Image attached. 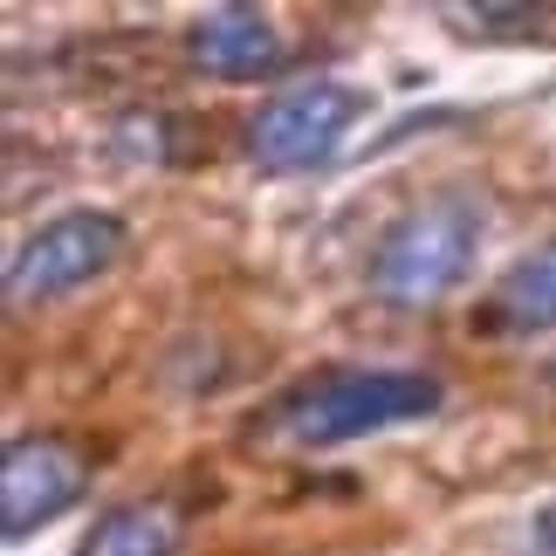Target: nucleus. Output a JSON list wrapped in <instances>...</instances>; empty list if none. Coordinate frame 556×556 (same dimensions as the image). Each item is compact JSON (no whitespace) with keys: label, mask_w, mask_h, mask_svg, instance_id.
Here are the masks:
<instances>
[{"label":"nucleus","mask_w":556,"mask_h":556,"mask_svg":"<svg viewBox=\"0 0 556 556\" xmlns=\"http://www.w3.org/2000/svg\"><path fill=\"white\" fill-rule=\"evenodd\" d=\"M83 495H90V460H83L76 440L21 433L8 454H0V529H8V536L49 529L55 516H70Z\"/></svg>","instance_id":"obj_5"},{"label":"nucleus","mask_w":556,"mask_h":556,"mask_svg":"<svg viewBox=\"0 0 556 556\" xmlns=\"http://www.w3.org/2000/svg\"><path fill=\"white\" fill-rule=\"evenodd\" d=\"M179 543H186V516L173 502H124L83 536L76 556H179Z\"/></svg>","instance_id":"obj_8"},{"label":"nucleus","mask_w":556,"mask_h":556,"mask_svg":"<svg viewBox=\"0 0 556 556\" xmlns=\"http://www.w3.org/2000/svg\"><path fill=\"white\" fill-rule=\"evenodd\" d=\"M488 324L495 330H556V241L529 248L516 268L495 282V295H488Z\"/></svg>","instance_id":"obj_7"},{"label":"nucleus","mask_w":556,"mask_h":556,"mask_svg":"<svg viewBox=\"0 0 556 556\" xmlns=\"http://www.w3.org/2000/svg\"><path fill=\"white\" fill-rule=\"evenodd\" d=\"M186 49H192V62H200L206 76L248 83V76H268L275 62H282V28H275L268 14H254V8H213V14L192 21Z\"/></svg>","instance_id":"obj_6"},{"label":"nucleus","mask_w":556,"mask_h":556,"mask_svg":"<svg viewBox=\"0 0 556 556\" xmlns=\"http://www.w3.org/2000/svg\"><path fill=\"white\" fill-rule=\"evenodd\" d=\"M516 556H556V502L529 516V536H522V549H516Z\"/></svg>","instance_id":"obj_11"},{"label":"nucleus","mask_w":556,"mask_h":556,"mask_svg":"<svg viewBox=\"0 0 556 556\" xmlns=\"http://www.w3.org/2000/svg\"><path fill=\"white\" fill-rule=\"evenodd\" d=\"M124 254V220L103 206H70L55 220H41L28 241L14 248L8 262V303L28 309V303H49V295H70L83 282H97Z\"/></svg>","instance_id":"obj_4"},{"label":"nucleus","mask_w":556,"mask_h":556,"mask_svg":"<svg viewBox=\"0 0 556 556\" xmlns=\"http://www.w3.org/2000/svg\"><path fill=\"white\" fill-rule=\"evenodd\" d=\"M481 227H488V206L475 200V192H460V186L405 206L399 220L378 233V248H371L378 303L433 309L440 295H454L467 282V268H475V254H481Z\"/></svg>","instance_id":"obj_1"},{"label":"nucleus","mask_w":556,"mask_h":556,"mask_svg":"<svg viewBox=\"0 0 556 556\" xmlns=\"http://www.w3.org/2000/svg\"><path fill=\"white\" fill-rule=\"evenodd\" d=\"M440 399L446 392L433 371H330L275 405V433L289 446H344L384 426L433 419Z\"/></svg>","instance_id":"obj_2"},{"label":"nucleus","mask_w":556,"mask_h":556,"mask_svg":"<svg viewBox=\"0 0 556 556\" xmlns=\"http://www.w3.org/2000/svg\"><path fill=\"white\" fill-rule=\"evenodd\" d=\"M549 378H556V365H549Z\"/></svg>","instance_id":"obj_12"},{"label":"nucleus","mask_w":556,"mask_h":556,"mask_svg":"<svg viewBox=\"0 0 556 556\" xmlns=\"http://www.w3.org/2000/svg\"><path fill=\"white\" fill-rule=\"evenodd\" d=\"M460 35H502V41H529L543 35V8H467L454 14Z\"/></svg>","instance_id":"obj_10"},{"label":"nucleus","mask_w":556,"mask_h":556,"mask_svg":"<svg viewBox=\"0 0 556 556\" xmlns=\"http://www.w3.org/2000/svg\"><path fill=\"white\" fill-rule=\"evenodd\" d=\"M173 131H179V124L165 117V111H124L111 138H117V152L131 159V165H165V159H179Z\"/></svg>","instance_id":"obj_9"},{"label":"nucleus","mask_w":556,"mask_h":556,"mask_svg":"<svg viewBox=\"0 0 556 556\" xmlns=\"http://www.w3.org/2000/svg\"><path fill=\"white\" fill-rule=\"evenodd\" d=\"M365 117V90L351 83H295V90L268 97L262 111L248 117V159L262 173H309V165L337 159V144L351 138V124Z\"/></svg>","instance_id":"obj_3"}]
</instances>
